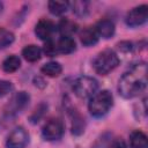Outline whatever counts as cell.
Returning <instances> with one entry per match:
<instances>
[{
  "label": "cell",
  "mask_w": 148,
  "mask_h": 148,
  "mask_svg": "<svg viewBox=\"0 0 148 148\" xmlns=\"http://www.w3.org/2000/svg\"><path fill=\"white\" fill-rule=\"evenodd\" d=\"M98 34L95 27H87L80 32V40L84 46H92L98 42Z\"/></svg>",
  "instance_id": "11"
},
{
  "label": "cell",
  "mask_w": 148,
  "mask_h": 148,
  "mask_svg": "<svg viewBox=\"0 0 148 148\" xmlns=\"http://www.w3.org/2000/svg\"><path fill=\"white\" fill-rule=\"evenodd\" d=\"M147 86V65L140 61L133 65L123 74L119 80L118 91L124 98H133L139 96Z\"/></svg>",
  "instance_id": "1"
},
{
  "label": "cell",
  "mask_w": 148,
  "mask_h": 148,
  "mask_svg": "<svg viewBox=\"0 0 148 148\" xmlns=\"http://www.w3.org/2000/svg\"><path fill=\"white\" fill-rule=\"evenodd\" d=\"M47 7H49V10L51 14L59 16V15H62L67 12L69 3L65 2V1H50L47 3Z\"/></svg>",
  "instance_id": "18"
},
{
  "label": "cell",
  "mask_w": 148,
  "mask_h": 148,
  "mask_svg": "<svg viewBox=\"0 0 148 148\" xmlns=\"http://www.w3.org/2000/svg\"><path fill=\"white\" fill-rule=\"evenodd\" d=\"M56 45H57L58 54H60V53L69 54V53L74 52L75 49H76L75 40L72 37H62L61 36L58 40H56Z\"/></svg>",
  "instance_id": "12"
},
{
  "label": "cell",
  "mask_w": 148,
  "mask_h": 148,
  "mask_svg": "<svg viewBox=\"0 0 148 148\" xmlns=\"http://www.w3.org/2000/svg\"><path fill=\"white\" fill-rule=\"evenodd\" d=\"M73 12L77 16H84L88 13V2L86 1H74L72 3Z\"/></svg>",
  "instance_id": "21"
},
{
  "label": "cell",
  "mask_w": 148,
  "mask_h": 148,
  "mask_svg": "<svg viewBox=\"0 0 148 148\" xmlns=\"http://www.w3.org/2000/svg\"><path fill=\"white\" fill-rule=\"evenodd\" d=\"M65 132V126L62 120L59 118H52L45 123L42 128V135L46 141H56L61 139Z\"/></svg>",
  "instance_id": "6"
},
{
  "label": "cell",
  "mask_w": 148,
  "mask_h": 148,
  "mask_svg": "<svg viewBox=\"0 0 148 148\" xmlns=\"http://www.w3.org/2000/svg\"><path fill=\"white\" fill-rule=\"evenodd\" d=\"M105 148H127V145L125 143V141L123 139L114 138L105 145Z\"/></svg>",
  "instance_id": "24"
},
{
  "label": "cell",
  "mask_w": 148,
  "mask_h": 148,
  "mask_svg": "<svg viewBox=\"0 0 148 148\" xmlns=\"http://www.w3.org/2000/svg\"><path fill=\"white\" fill-rule=\"evenodd\" d=\"M58 30L62 37H72L77 31V24L68 18H62L58 24Z\"/></svg>",
  "instance_id": "13"
},
{
  "label": "cell",
  "mask_w": 148,
  "mask_h": 148,
  "mask_svg": "<svg viewBox=\"0 0 148 148\" xmlns=\"http://www.w3.org/2000/svg\"><path fill=\"white\" fill-rule=\"evenodd\" d=\"M119 61L120 60H119L118 54L113 50L106 49L97 54V57L95 58L92 62V66L97 74L106 75L119 65Z\"/></svg>",
  "instance_id": "3"
},
{
  "label": "cell",
  "mask_w": 148,
  "mask_h": 148,
  "mask_svg": "<svg viewBox=\"0 0 148 148\" xmlns=\"http://www.w3.org/2000/svg\"><path fill=\"white\" fill-rule=\"evenodd\" d=\"M57 31V27L56 24L50 21V20H46V18H43L40 21L37 22L36 27H35V34L36 36L42 39V40H51L54 32Z\"/></svg>",
  "instance_id": "9"
},
{
  "label": "cell",
  "mask_w": 148,
  "mask_h": 148,
  "mask_svg": "<svg viewBox=\"0 0 148 148\" xmlns=\"http://www.w3.org/2000/svg\"><path fill=\"white\" fill-rule=\"evenodd\" d=\"M95 29L98 34V36L103 37V38H110L113 36L114 34V23L111 21V20H108V18H103L101 21H98L95 25Z\"/></svg>",
  "instance_id": "10"
},
{
  "label": "cell",
  "mask_w": 148,
  "mask_h": 148,
  "mask_svg": "<svg viewBox=\"0 0 148 148\" xmlns=\"http://www.w3.org/2000/svg\"><path fill=\"white\" fill-rule=\"evenodd\" d=\"M42 73L47 75V76H51V77H56V76H59L62 72V67L59 62L57 61H49L46 64H44L40 68Z\"/></svg>",
  "instance_id": "16"
},
{
  "label": "cell",
  "mask_w": 148,
  "mask_h": 148,
  "mask_svg": "<svg viewBox=\"0 0 148 148\" xmlns=\"http://www.w3.org/2000/svg\"><path fill=\"white\" fill-rule=\"evenodd\" d=\"M148 18V6L147 5H141V6H136L134 8H132L126 17H125V22L128 27L131 28H135L139 25H142Z\"/></svg>",
  "instance_id": "7"
},
{
  "label": "cell",
  "mask_w": 148,
  "mask_h": 148,
  "mask_svg": "<svg viewBox=\"0 0 148 148\" xmlns=\"http://www.w3.org/2000/svg\"><path fill=\"white\" fill-rule=\"evenodd\" d=\"M22 56L23 58L29 61V62H36L40 59L42 56V50L37 46V45H27L23 50H22Z\"/></svg>",
  "instance_id": "14"
},
{
  "label": "cell",
  "mask_w": 148,
  "mask_h": 148,
  "mask_svg": "<svg viewBox=\"0 0 148 148\" xmlns=\"http://www.w3.org/2000/svg\"><path fill=\"white\" fill-rule=\"evenodd\" d=\"M30 101V96L25 91H18L9 99V102L3 108V114L8 118L15 117L17 113H20Z\"/></svg>",
  "instance_id": "5"
},
{
  "label": "cell",
  "mask_w": 148,
  "mask_h": 148,
  "mask_svg": "<svg viewBox=\"0 0 148 148\" xmlns=\"http://www.w3.org/2000/svg\"><path fill=\"white\" fill-rule=\"evenodd\" d=\"M84 131V119L80 116V113H72V132L75 135H80Z\"/></svg>",
  "instance_id": "19"
},
{
  "label": "cell",
  "mask_w": 148,
  "mask_h": 148,
  "mask_svg": "<svg viewBox=\"0 0 148 148\" xmlns=\"http://www.w3.org/2000/svg\"><path fill=\"white\" fill-rule=\"evenodd\" d=\"M43 51H44V53H45L47 57H54V56H58V50H57L56 40L51 39V40L45 42L44 47H43Z\"/></svg>",
  "instance_id": "22"
},
{
  "label": "cell",
  "mask_w": 148,
  "mask_h": 148,
  "mask_svg": "<svg viewBox=\"0 0 148 148\" xmlns=\"http://www.w3.org/2000/svg\"><path fill=\"white\" fill-rule=\"evenodd\" d=\"M29 142V134L23 127L14 128L6 140L7 148H24Z\"/></svg>",
  "instance_id": "8"
},
{
  "label": "cell",
  "mask_w": 148,
  "mask_h": 148,
  "mask_svg": "<svg viewBox=\"0 0 148 148\" xmlns=\"http://www.w3.org/2000/svg\"><path fill=\"white\" fill-rule=\"evenodd\" d=\"M14 34L5 28H0V50L9 46L14 42Z\"/></svg>",
  "instance_id": "20"
},
{
  "label": "cell",
  "mask_w": 148,
  "mask_h": 148,
  "mask_svg": "<svg viewBox=\"0 0 148 148\" xmlns=\"http://www.w3.org/2000/svg\"><path fill=\"white\" fill-rule=\"evenodd\" d=\"M21 66V60L17 56L13 54V56H9L7 57L3 61H2V69L6 72V73H13V72H16Z\"/></svg>",
  "instance_id": "17"
},
{
  "label": "cell",
  "mask_w": 148,
  "mask_h": 148,
  "mask_svg": "<svg viewBox=\"0 0 148 148\" xmlns=\"http://www.w3.org/2000/svg\"><path fill=\"white\" fill-rule=\"evenodd\" d=\"M98 89V82L91 76H80L73 82V91L80 98H91Z\"/></svg>",
  "instance_id": "4"
},
{
  "label": "cell",
  "mask_w": 148,
  "mask_h": 148,
  "mask_svg": "<svg viewBox=\"0 0 148 148\" xmlns=\"http://www.w3.org/2000/svg\"><path fill=\"white\" fill-rule=\"evenodd\" d=\"M113 105V96L109 90H101L96 92L89 101L88 109L92 117L101 118L105 116Z\"/></svg>",
  "instance_id": "2"
},
{
  "label": "cell",
  "mask_w": 148,
  "mask_h": 148,
  "mask_svg": "<svg viewBox=\"0 0 148 148\" xmlns=\"http://www.w3.org/2000/svg\"><path fill=\"white\" fill-rule=\"evenodd\" d=\"M13 90V83L7 80H0V97H3L12 92Z\"/></svg>",
  "instance_id": "23"
},
{
  "label": "cell",
  "mask_w": 148,
  "mask_h": 148,
  "mask_svg": "<svg viewBox=\"0 0 148 148\" xmlns=\"http://www.w3.org/2000/svg\"><path fill=\"white\" fill-rule=\"evenodd\" d=\"M130 145L131 148H147V135L136 130L130 134Z\"/></svg>",
  "instance_id": "15"
},
{
  "label": "cell",
  "mask_w": 148,
  "mask_h": 148,
  "mask_svg": "<svg viewBox=\"0 0 148 148\" xmlns=\"http://www.w3.org/2000/svg\"><path fill=\"white\" fill-rule=\"evenodd\" d=\"M46 105L45 104H40L36 110H35V112L30 116V120H31V123H37L38 120H39V118L43 116V113H44V111L46 110Z\"/></svg>",
  "instance_id": "25"
}]
</instances>
